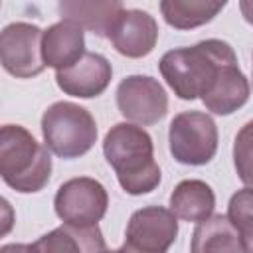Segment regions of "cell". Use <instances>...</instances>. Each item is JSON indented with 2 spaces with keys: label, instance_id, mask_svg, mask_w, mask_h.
I'll return each mask as SVG.
<instances>
[{
  "label": "cell",
  "instance_id": "obj_1",
  "mask_svg": "<svg viewBox=\"0 0 253 253\" xmlns=\"http://www.w3.org/2000/svg\"><path fill=\"white\" fill-rule=\"evenodd\" d=\"M231 63H237V55L227 42L204 40L190 47L166 51L158 61V69L174 95L184 101H194L202 97L217 79L219 71Z\"/></svg>",
  "mask_w": 253,
  "mask_h": 253
},
{
  "label": "cell",
  "instance_id": "obj_2",
  "mask_svg": "<svg viewBox=\"0 0 253 253\" xmlns=\"http://www.w3.org/2000/svg\"><path fill=\"white\" fill-rule=\"evenodd\" d=\"M103 154L126 194L142 196L158 188L160 166L154 160L152 136L142 126L132 123L111 126L103 140Z\"/></svg>",
  "mask_w": 253,
  "mask_h": 253
},
{
  "label": "cell",
  "instance_id": "obj_3",
  "mask_svg": "<svg viewBox=\"0 0 253 253\" xmlns=\"http://www.w3.org/2000/svg\"><path fill=\"white\" fill-rule=\"evenodd\" d=\"M51 176L49 150L20 125L0 126V178L20 194H34Z\"/></svg>",
  "mask_w": 253,
  "mask_h": 253
},
{
  "label": "cell",
  "instance_id": "obj_4",
  "mask_svg": "<svg viewBox=\"0 0 253 253\" xmlns=\"http://www.w3.org/2000/svg\"><path fill=\"white\" fill-rule=\"evenodd\" d=\"M43 146L59 158L71 160L87 154L97 142V123L93 115L71 101H57L42 117Z\"/></svg>",
  "mask_w": 253,
  "mask_h": 253
},
{
  "label": "cell",
  "instance_id": "obj_5",
  "mask_svg": "<svg viewBox=\"0 0 253 253\" xmlns=\"http://www.w3.org/2000/svg\"><path fill=\"white\" fill-rule=\"evenodd\" d=\"M217 125L202 111L178 113L168 128L170 154L186 166H204L217 152Z\"/></svg>",
  "mask_w": 253,
  "mask_h": 253
},
{
  "label": "cell",
  "instance_id": "obj_6",
  "mask_svg": "<svg viewBox=\"0 0 253 253\" xmlns=\"http://www.w3.org/2000/svg\"><path fill=\"white\" fill-rule=\"evenodd\" d=\"M55 213L69 225H97L107 213L109 194L105 186L89 176H79L63 182L53 198Z\"/></svg>",
  "mask_w": 253,
  "mask_h": 253
},
{
  "label": "cell",
  "instance_id": "obj_7",
  "mask_svg": "<svg viewBox=\"0 0 253 253\" xmlns=\"http://www.w3.org/2000/svg\"><path fill=\"white\" fill-rule=\"evenodd\" d=\"M42 34L36 24L14 22L0 32V65L18 79L40 75L45 65L42 59Z\"/></svg>",
  "mask_w": 253,
  "mask_h": 253
},
{
  "label": "cell",
  "instance_id": "obj_8",
  "mask_svg": "<svg viewBox=\"0 0 253 253\" xmlns=\"http://www.w3.org/2000/svg\"><path fill=\"white\" fill-rule=\"evenodd\" d=\"M121 115L138 126H150L168 113V95L158 79L150 75H128L117 87Z\"/></svg>",
  "mask_w": 253,
  "mask_h": 253
},
{
  "label": "cell",
  "instance_id": "obj_9",
  "mask_svg": "<svg viewBox=\"0 0 253 253\" xmlns=\"http://www.w3.org/2000/svg\"><path fill=\"white\" fill-rule=\"evenodd\" d=\"M176 235L178 221L174 213L162 206H146L130 215L126 223L125 245L144 253H166L176 241Z\"/></svg>",
  "mask_w": 253,
  "mask_h": 253
},
{
  "label": "cell",
  "instance_id": "obj_10",
  "mask_svg": "<svg viewBox=\"0 0 253 253\" xmlns=\"http://www.w3.org/2000/svg\"><path fill=\"white\" fill-rule=\"evenodd\" d=\"M113 67L109 59L95 51H85L73 65L55 71L57 87L71 97L93 99L99 97L111 83Z\"/></svg>",
  "mask_w": 253,
  "mask_h": 253
},
{
  "label": "cell",
  "instance_id": "obj_11",
  "mask_svg": "<svg viewBox=\"0 0 253 253\" xmlns=\"http://www.w3.org/2000/svg\"><path fill=\"white\" fill-rule=\"evenodd\" d=\"M113 47L130 59L148 55L158 42V24L144 10H123L115 20L109 36Z\"/></svg>",
  "mask_w": 253,
  "mask_h": 253
},
{
  "label": "cell",
  "instance_id": "obj_12",
  "mask_svg": "<svg viewBox=\"0 0 253 253\" xmlns=\"http://www.w3.org/2000/svg\"><path fill=\"white\" fill-rule=\"evenodd\" d=\"M105 237L99 225L63 223L30 245V253H105Z\"/></svg>",
  "mask_w": 253,
  "mask_h": 253
},
{
  "label": "cell",
  "instance_id": "obj_13",
  "mask_svg": "<svg viewBox=\"0 0 253 253\" xmlns=\"http://www.w3.org/2000/svg\"><path fill=\"white\" fill-rule=\"evenodd\" d=\"M85 53V32L73 22L61 20L42 34V59L45 67L61 71Z\"/></svg>",
  "mask_w": 253,
  "mask_h": 253
},
{
  "label": "cell",
  "instance_id": "obj_14",
  "mask_svg": "<svg viewBox=\"0 0 253 253\" xmlns=\"http://www.w3.org/2000/svg\"><path fill=\"white\" fill-rule=\"evenodd\" d=\"M57 10L63 20L107 38L125 6L119 0H63L57 4Z\"/></svg>",
  "mask_w": 253,
  "mask_h": 253
},
{
  "label": "cell",
  "instance_id": "obj_15",
  "mask_svg": "<svg viewBox=\"0 0 253 253\" xmlns=\"http://www.w3.org/2000/svg\"><path fill=\"white\" fill-rule=\"evenodd\" d=\"M249 81L239 69V63L223 67L211 87L200 97L213 115H231L249 101Z\"/></svg>",
  "mask_w": 253,
  "mask_h": 253
},
{
  "label": "cell",
  "instance_id": "obj_16",
  "mask_svg": "<svg viewBox=\"0 0 253 253\" xmlns=\"http://www.w3.org/2000/svg\"><path fill=\"white\" fill-rule=\"evenodd\" d=\"M190 253H243V245L227 215L211 213L194 227Z\"/></svg>",
  "mask_w": 253,
  "mask_h": 253
},
{
  "label": "cell",
  "instance_id": "obj_17",
  "mask_svg": "<svg viewBox=\"0 0 253 253\" xmlns=\"http://www.w3.org/2000/svg\"><path fill=\"white\" fill-rule=\"evenodd\" d=\"M215 194L204 180H182L170 194V211L184 221H204L213 213Z\"/></svg>",
  "mask_w": 253,
  "mask_h": 253
},
{
  "label": "cell",
  "instance_id": "obj_18",
  "mask_svg": "<svg viewBox=\"0 0 253 253\" xmlns=\"http://www.w3.org/2000/svg\"><path fill=\"white\" fill-rule=\"evenodd\" d=\"M225 2L215 0H162L160 12L168 26L176 30H194L208 22H211L221 10Z\"/></svg>",
  "mask_w": 253,
  "mask_h": 253
},
{
  "label": "cell",
  "instance_id": "obj_19",
  "mask_svg": "<svg viewBox=\"0 0 253 253\" xmlns=\"http://www.w3.org/2000/svg\"><path fill=\"white\" fill-rule=\"evenodd\" d=\"M227 219L241 237L243 253H251L253 215H251V188L249 186H245L243 190L231 196L229 206H227Z\"/></svg>",
  "mask_w": 253,
  "mask_h": 253
},
{
  "label": "cell",
  "instance_id": "obj_20",
  "mask_svg": "<svg viewBox=\"0 0 253 253\" xmlns=\"http://www.w3.org/2000/svg\"><path fill=\"white\" fill-rule=\"evenodd\" d=\"M14 223H16V213L12 204L4 196H0V239L14 229Z\"/></svg>",
  "mask_w": 253,
  "mask_h": 253
},
{
  "label": "cell",
  "instance_id": "obj_21",
  "mask_svg": "<svg viewBox=\"0 0 253 253\" xmlns=\"http://www.w3.org/2000/svg\"><path fill=\"white\" fill-rule=\"evenodd\" d=\"M0 253H30V245L26 243H6L0 247Z\"/></svg>",
  "mask_w": 253,
  "mask_h": 253
},
{
  "label": "cell",
  "instance_id": "obj_22",
  "mask_svg": "<svg viewBox=\"0 0 253 253\" xmlns=\"http://www.w3.org/2000/svg\"><path fill=\"white\" fill-rule=\"evenodd\" d=\"M105 253H144V251H138L134 247H128V245H123L119 249H113V251H105Z\"/></svg>",
  "mask_w": 253,
  "mask_h": 253
}]
</instances>
